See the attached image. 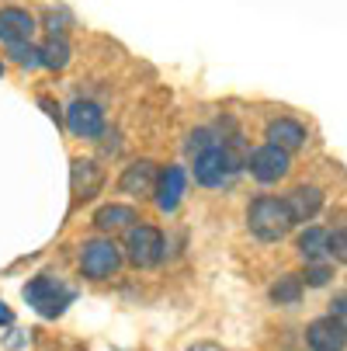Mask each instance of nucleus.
<instances>
[{
    "mask_svg": "<svg viewBox=\"0 0 347 351\" xmlns=\"http://www.w3.org/2000/svg\"><path fill=\"white\" fill-rule=\"evenodd\" d=\"M340 313H347V295L333 299V317H340Z\"/></svg>",
    "mask_w": 347,
    "mask_h": 351,
    "instance_id": "nucleus-24",
    "label": "nucleus"
},
{
    "mask_svg": "<svg viewBox=\"0 0 347 351\" xmlns=\"http://www.w3.org/2000/svg\"><path fill=\"white\" fill-rule=\"evenodd\" d=\"M25 303L38 313V317H49L56 320L70 303H73V289L63 282V278H53V275H38L25 285Z\"/></svg>",
    "mask_w": 347,
    "mask_h": 351,
    "instance_id": "nucleus-2",
    "label": "nucleus"
},
{
    "mask_svg": "<svg viewBox=\"0 0 347 351\" xmlns=\"http://www.w3.org/2000/svg\"><path fill=\"white\" fill-rule=\"evenodd\" d=\"M38 53H42V66L45 70H63L70 63V42L63 35H49V42L38 45Z\"/></svg>",
    "mask_w": 347,
    "mask_h": 351,
    "instance_id": "nucleus-17",
    "label": "nucleus"
},
{
    "mask_svg": "<svg viewBox=\"0 0 347 351\" xmlns=\"http://www.w3.org/2000/svg\"><path fill=\"white\" fill-rule=\"evenodd\" d=\"M38 105H42V108L49 112V119H56V122H60V108H56L53 101H49V97H38Z\"/></svg>",
    "mask_w": 347,
    "mask_h": 351,
    "instance_id": "nucleus-23",
    "label": "nucleus"
},
{
    "mask_svg": "<svg viewBox=\"0 0 347 351\" xmlns=\"http://www.w3.org/2000/svg\"><path fill=\"white\" fill-rule=\"evenodd\" d=\"M11 320H14V313H11L4 303H0V324H11Z\"/></svg>",
    "mask_w": 347,
    "mask_h": 351,
    "instance_id": "nucleus-26",
    "label": "nucleus"
},
{
    "mask_svg": "<svg viewBox=\"0 0 347 351\" xmlns=\"http://www.w3.org/2000/svg\"><path fill=\"white\" fill-rule=\"evenodd\" d=\"M70 181H73V195L80 198V202H87V198H94L97 191H101V184H105V171L97 167L94 160L77 157L73 167H70Z\"/></svg>",
    "mask_w": 347,
    "mask_h": 351,
    "instance_id": "nucleus-11",
    "label": "nucleus"
},
{
    "mask_svg": "<svg viewBox=\"0 0 347 351\" xmlns=\"http://www.w3.org/2000/svg\"><path fill=\"white\" fill-rule=\"evenodd\" d=\"M31 35H35V14H28L25 8L0 11V42L18 45V42H28Z\"/></svg>",
    "mask_w": 347,
    "mask_h": 351,
    "instance_id": "nucleus-10",
    "label": "nucleus"
},
{
    "mask_svg": "<svg viewBox=\"0 0 347 351\" xmlns=\"http://www.w3.org/2000/svg\"><path fill=\"white\" fill-rule=\"evenodd\" d=\"M11 56H14V63L18 66H42V53H38V45H31V42H18V45H11Z\"/></svg>",
    "mask_w": 347,
    "mask_h": 351,
    "instance_id": "nucleus-19",
    "label": "nucleus"
},
{
    "mask_svg": "<svg viewBox=\"0 0 347 351\" xmlns=\"http://www.w3.org/2000/svg\"><path fill=\"white\" fill-rule=\"evenodd\" d=\"M94 226H97V230L136 226V209H132V206H101V209L94 213Z\"/></svg>",
    "mask_w": 347,
    "mask_h": 351,
    "instance_id": "nucleus-16",
    "label": "nucleus"
},
{
    "mask_svg": "<svg viewBox=\"0 0 347 351\" xmlns=\"http://www.w3.org/2000/svg\"><path fill=\"white\" fill-rule=\"evenodd\" d=\"M184 184H188V178H184V167H167V171H160L157 195H153L160 213H174V209L181 206V198H184Z\"/></svg>",
    "mask_w": 347,
    "mask_h": 351,
    "instance_id": "nucleus-12",
    "label": "nucleus"
},
{
    "mask_svg": "<svg viewBox=\"0 0 347 351\" xmlns=\"http://www.w3.org/2000/svg\"><path fill=\"white\" fill-rule=\"evenodd\" d=\"M306 344L313 351H344L347 348V324L340 317H320L306 327Z\"/></svg>",
    "mask_w": 347,
    "mask_h": 351,
    "instance_id": "nucleus-8",
    "label": "nucleus"
},
{
    "mask_svg": "<svg viewBox=\"0 0 347 351\" xmlns=\"http://www.w3.org/2000/svg\"><path fill=\"white\" fill-rule=\"evenodd\" d=\"M0 77H4V60H0Z\"/></svg>",
    "mask_w": 347,
    "mask_h": 351,
    "instance_id": "nucleus-27",
    "label": "nucleus"
},
{
    "mask_svg": "<svg viewBox=\"0 0 347 351\" xmlns=\"http://www.w3.org/2000/svg\"><path fill=\"white\" fill-rule=\"evenodd\" d=\"M271 299L278 306H292V303H299L303 299V278L299 275H285L271 285Z\"/></svg>",
    "mask_w": 347,
    "mask_h": 351,
    "instance_id": "nucleus-18",
    "label": "nucleus"
},
{
    "mask_svg": "<svg viewBox=\"0 0 347 351\" xmlns=\"http://www.w3.org/2000/svg\"><path fill=\"white\" fill-rule=\"evenodd\" d=\"M246 167H250V174H254L261 184H274V181L288 178V171H292V157L285 154L281 146H271V143H264V146H257L254 154H250Z\"/></svg>",
    "mask_w": 347,
    "mask_h": 351,
    "instance_id": "nucleus-6",
    "label": "nucleus"
},
{
    "mask_svg": "<svg viewBox=\"0 0 347 351\" xmlns=\"http://www.w3.org/2000/svg\"><path fill=\"white\" fill-rule=\"evenodd\" d=\"M66 129L80 139H97L105 132V112L101 105L87 101V97H77V101H70L66 108Z\"/></svg>",
    "mask_w": 347,
    "mask_h": 351,
    "instance_id": "nucleus-7",
    "label": "nucleus"
},
{
    "mask_svg": "<svg viewBox=\"0 0 347 351\" xmlns=\"http://www.w3.org/2000/svg\"><path fill=\"white\" fill-rule=\"evenodd\" d=\"M330 258L347 265V226H340V230L330 233Z\"/></svg>",
    "mask_w": 347,
    "mask_h": 351,
    "instance_id": "nucleus-22",
    "label": "nucleus"
},
{
    "mask_svg": "<svg viewBox=\"0 0 347 351\" xmlns=\"http://www.w3.org/2000/svg\"><path fill=\"white\" fill-rule=\"evenodd\" d=\"M122 268V247L115 240H105V237H97V240H87L80 247V271L94 282H105L112 278L115 271Z\"/></svg>",
    "mask_w": 347,
    "mask_h": 351,
    "instance_id": "nucleus-4",
    "label": "nucleus"
},
{
    "mask_svg": "<svg viewBox=\"0 0 347 351\" xmlns=\"http://www.w3.org/2000/svg\"><path fill=\"white\" fill-rule=\"evenodd\" d=\"M157 181H160V171L153 160H136L122 171L118 188L125 195H157Z\"/></svg>",
    "mask_w": 347,
    "mask_h": 351,
    "instance_id": "nucleus-9",
    "label": "nucleus"
},
{
    "mask_svg": "<svg viewBox=\"0 0 347 351\" xmlns=\"http://www.w3.org/2000/svg\"><path fill=\"white\" fill-rule=\"evenodd\" d=\"M285 202H288L295 223H306V219H313V216L320 213V206H323V191H320L316 184H299L295 191L285 195Z\"/></svg>",
    "mask_w": 347,
    "mask_h": 351,
    "instance_id": "nucleus-13",
    "label": "nucleus"
},
{
    "mask_svg": "<svg viewBox=\"0 0 347 351\" xmlns=\"http://www.w3.org/2000/svg\"><path fill=\"white\" fill-rule=\"evenodd\" d=\"M236 171H240V157L233 154L226 143H216L212 149H205V154L194 157V181L205 184V188L226 184Z\"/></svg>",
    "mask_w": 347,
    "mask_h": 351,
    "instance_id": "nucleus-3",
    "label": "nucleus"
},
{
    "mask_svg": "<svg viewBox=\"0 0 347 351\" xmlns=\"http://www.w3.org/2000/svg\"><path fill=\"white\" fill-rule=\"evenodd\" d=\"M216 143H219V139H212V129H194V132L188 136L184 146H188L191 157H198V154H205V149H212Z\"/></svg>",
    "mask_w": 347,
    "mask_h": 351,
    "instance_id": "nucleus-20",
    "label": "nucleus"
},
{
    "mask_svg": "<svg viewBox=\"0 0 347 351\" xmlns=\"http://www.w3.org/2000/svg\"><path fill=\"white\" fill-rule=\"evenodd\" d=\"M264 136H268L271 146H281L285 154H292V149H299L306 143V125L295 122V119H274V122H268Z\"/></svg>",
    "mask_w": 347,
    "mask_h": 351,
    "instance_id": "nucleus-14",
    "label": "nucleus"
},
{
    "mask_svg": "<svg viewBox=\"0 0 347 351\" xmlns=\"http://www.w3.org/2000/svg\"><path fill=\"white\" fill-rule=\"evenodd\" d=\"M188 351H222L219 344H209V341H202V344H191Z\"/></svg>",
    "mask_w": 347,
    "mask_h": 351,
    "instance_id": "nucleus-25",
    "label": "nucleus"
},
{
    "mask_svg": "<svg viewBox=\"0 0 347 351\" xmlns=\"http://www.w3.org/2000/svg\"><path fill=\"white\" fill-rule=\"evenodd\" d=\"M164 233L157 226H146V223H136L125 230V254L136 268H153L160 265L164 258Z\"/></svg>",
    "mask_w": 347,
    "mask_h": 351,
    "instance_id": "nucleus-5",
    "label": "nucleus"
},
{
    "mask_svg": "<svg viewBox=\"0 0 347 351\" xmlns=\"http://www.w3.org/2000/svg\"><path fill=\"white\" fill-rule=\"evenodd\" d=\"M299 254L313 265V261H323L330 254V233L320 230V226H309L299 233Z\"/></svg>",
    "mask_w": 347,
    "mask_h": 351,
    "instance_id": "nucleus-15",
    "label": "nucleus"
},
{
    "mask_svg": "<svg viewBox=\"0 0 347 351\" xmlns=\"http://www.w3.org/2000/svg\"><path fill=\"white\" fill-rule=\"evenodd\" d=\"M246 226H250V233L257 240L274 243V240H281L295 226V216H292L285 198L261 195V198H254V202H250V209H246Z\"/></svg>",
    "mask_w": 347,
    "mask_h": 351,
    "instance_id": "nucleus-1",
    "label": "nucleus"
},
{
    "mask_svg": "<svg viewBox=\"0 0 347 351\" xmlns=\"http://www.w3.org/2000/svg\"><path fill=\"white\" fill-rule=\"evenodd\" d=\"M330 278H333V268H330L326 261H313V265H306V275H303V282H306V285L320 289V285H326Z\"/></svg>",
    "mask_w": 347,
    "mask_h": 351,
    "instance_id": "nucleus-21",
    "label": "nucleus"
}]
</instances>
